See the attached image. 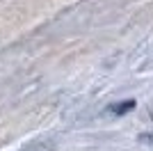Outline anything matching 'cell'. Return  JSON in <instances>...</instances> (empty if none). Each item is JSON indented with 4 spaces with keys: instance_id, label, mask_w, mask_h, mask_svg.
<instances>
[{
    "instance_id": "obj_1",
    "label": "cell",
    "mask_w": 153,
    "mask_h": 151,
    "mask_svg": "<svg viewBox=\"0 0 153 151\" xmlns=\"http://www.w3.org/2000/svg\"><path fill=\"white\" fill-rule=\"evenodd\" d=\"M130 108H135V101H126V103H119V105H114V108H112V110L121 114V112H128Z\"/></svg>"
},
{
    "instance_id": "obj_2",
    "label": "cell",
    "mask_w": 153,
    "mask_h": 151,
    "mask_svg": "<svg viewBox=\"0 0 153 151\" xmlns=\"http://www.w3.org/2000/svg\"><path fill=\"white\" fill-rule=\"evenodd\" d=\"M142 140H144V142H151V144H153V135H142Z\"/></svg>"
}]
</instances>
